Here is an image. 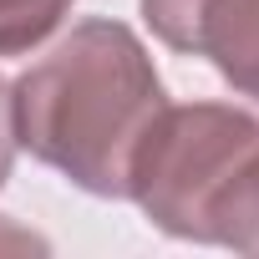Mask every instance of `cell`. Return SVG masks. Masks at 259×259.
Returning a JSON list of instances; mask_svg holds the SVG:
<instances>
[{"mask_svg": "<svg viewBox=\"0 0 259 259\" xmlns=\"http://www.w3.org/2000/svg\"><path fill=\"white\" fill-rule=\"evenodd\" d=\"M76 0H0V56H31L46 46Z\"/></svg>", "mask_w": 259, "mask_h": 259, "instance_id": "5b68a950", "label": "cell"}, {"mask_svg": "<svg viewBox=\"0 0 259 259\" xmlns=\"http://www.w3.org/2000/svg\"><path fill=\"white\" fill-rule=\"evenodd\" d=\"M16 148H21V138H16V97H11V81L0 76V188H6V178H11Z\"/></svg>", "mask_w": 259, "mask_h": 259, "instance_id": "8992f818", "label": "cell"}, {"mask_svg": "<svg viewBox=\"0 0 259 259\" xmlns=\"http://www.w3.org/2000/svg\"><path fill=\"white\" fill-rule=\"evenodd\" d=\"M254 143H259V117L244 107L229 102L163 107L133 153L127 198L163 234L203 244L208 203Z\"/></svg>", "mask_w": 259, "mask_h": 259, "instance_id": "7a4b0ae2", "label": "cell"}, {"mask_svg": "<svg viewBox=\"0 0 259 259\" xmlns=\"http://www.w3.org/2000/svg\"><path fill=\"white\" fill-rule=\"evenodd\" d=\"M188 56H208L234 92L259 102V0H198Z\"/></svg>", "mask_w": 259, "mask_h": 259, "instance_id": "3957f363", "label": "cell"}, {"mask_svg": "<svg viewBox=\"0 0 259 259\" xmlns=\"http://www.w3.org/2000/svg\"><path fill=\"white\" fill-rule=\"evenodd\" d=\"M203 244H224V249H234V254L259 259V143L234 163V173H229L224 188L213 193Z\"/></svg>", "mask_w": 259, "mask_h": 259, "instance_id": "277c9868", "label": "cell"}, {"mask_svg": "<svg viewBox=\"0 0 259 259\" xmlns=\"http://www.w3.org/2000/svg\"><path fill=\"white\" fill-rule=\"evenodd\" d=\"M11 97L21 148L97 198H127L133 153L168 107L148 46L122 21L71 26Z\"/></svg>", "mask_w": 259, "mask_h": 259, "instance_id": "6da1fadb", "label": "cell"}]
</instances>
